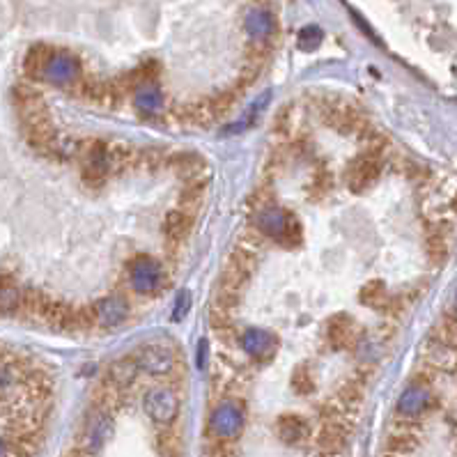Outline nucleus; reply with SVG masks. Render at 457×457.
Returning <instances> with one entry per match:
<instances>
[{
	"mask_svg": "<svg viewBox=\"0 0 457 457\" xmlns=\"http://www.w3.org/2000/svg\"><path fill=\"white\" fill-rule=\"evenodd\" d=\"M361 400H363V384L356 382V379H349L340 386L338 391V402L345 407V409H356L361 405Z\"/></svg>",
	"mask_w": 457,
	"mask_h": 457,
	"instance_id": "nucleus-27",
	"label": "nucleus"
},
{
	"mask_svg": "<svg viewBox=\"0 0 457 457\" xmlns=\"http://www.w3.org/2000/svg\"><path fill=\"white\" fill-rule=\"evenodd\" d=\"M44 81H49L53 85H62V88L64 85H76L81 81V62L72 53L58 51L44 74Z\"/></svg>",
	"mask_w": 457,
	"mask_h": 457,
	"instance_id": "nucleus-8",
	"label": "nucleus"
},
{
	"mask_svg": "<svg viewBox=\"0 0 457 457\" xmlns=\"http://www.w3.org/2000/svg\"><path fill=\"white\" fill-rule=\"evenodd\" d=\"M427 407H430V393L421 384L409 386L397 400V414L407 418H418Z\"/></svg>",
	"mask_w": 457,
	"mask_h": 457,
	"instance_id": "nucleus-14",
	"label": "nucleus"
},
{
	"mask_svg": "<svg viewBox=\"0 0 457 457\" xmlns=\"http://www.w3.org/2000/svg\"><path fill=\"white\" fill-rule=\"evenodd\" d=\"M242 345L246 354L255 361H266L276 351V336L264 329H249L244 333Z\"/></svg>",
	"mask_w": 457,
	"mask_h": 457,
	"instance_id": "nucleus-12",
	"label": "nucleus"
},
{
	"mask_svg": "<svg viewBox=\"0 0 457 457\" xmlns=\"http://www.w3.org/2000/svg\"><path fill=\"white\" fill-rule=\"evenodd\" d=\"M138 373H140V368L136 363V359L125 356V359L113 361L111 368H108L106 379H108V382H113V384H118L120 388H127V386L133 384V379H136Z\"/></svg>",
	"mask_w": 457,
	"mask_h": 457,
	"instance_id": "nucleus-20",
	"label": "nucleus"
},
{
	"mask_svg": "<svg viewBox=\"0 0 457 457\" xmlns=\"http://www.w3.org/2000/svg\"><path fill=\"white\" fill-rule=\"evenodd\" d=\"M129 278L136 292H157L161 285V264L149 255H140L129 266Z\"/></svg>",
	"mask_w": 457,
	"mask_h": 457,
	"instance_id": "nucleus-7",
	"label": "nucleus"
},
{
	"mask_svg": "<svg viewBox=\"0 0 457 457\" xmlns=\"http://www.w3.org/2000/svg\"><path fill=\"white\" fill-rule=\"evenodd\" d=\"M159 444V453L164 457H179L182 455V436L175 430H170V425H164V430L157 436Z\"/></svg>",
	"mask_w": 457,
	"mask_h": 457,
	"instance_id": "nucleus-26",
	"label": "nucleus"
},
{
	"mask_svg": "<svg viewBox=\"0 0 457 457\" xmlns=\"http://www.w3.org/2000/svg\"><path fill=\"white\" fill-rule=\"evenodd\" d=\"M62 457H90V455H88V453H85V451H81V448H79V446H76V448H74V451L64 453Z\"/></svg>",
	"mask_w": 457,
	"mask_h": 457,
	"instance_id": "nucleus-36",
	"label": "nucleus"
},
{
	"mask_svg": "<svg viewBox=\"0 0 457 457\" xmlns=\"http://www.w3.org/2000/svg\"><path fill=\"white\" fill-rule=\"evenodd\" d=\"M244 28H246V33L251 35V40H269L271 33L276 30L273 14L266 12V9L255 7V9H251L249 14H246Z\"/></svg>",
	"mask_w": 457,
	"mask_h": 457,
	"instance_id": "nucleus-17",
	"label": "nucleus"
},
{
	"mask_svg": "<svg viewBox=\"0 0 457 457\" xmlns=\"http://www.w3.org/2000/svg\"><path fill=\"white\" fill-rule=\"evenodd\" d=\"M317 457H336V455H329V453H320Z\"/></svg>",
	"mask_w": 457,
	"mask_h": 457,
	"instance_id": "nucleus-37",
	"label": "nucleus"
},
{
	"mask_svg": "<svg viewBox=\"0 0 457 457\" xmlns=\"http://www.w3.org/2000/svg\"><path fill=\"white\" fill-rule=\"evenodd\" d=\"M188 306H191V294H188L186 290L179 294L177 301H175V312H173V320H182L186 312H188Z\"/></svg>",
	"mask_w": 457,
	"mask_h": 457,
	"instance_id": "nucleus-32",
	"label": "nucleus"
},
{
	"mask_svg": "<svg viewBox=\"0 0 457 457\" xmlns=\"http://www.w3.org/2000/svg\"><path fill=\"white\" fill-rule=\"evenodd\" d=\"M347 436H349L347 421H322V427L317 432V446L322 453L338 455L345 451Z\"/></svg>",
	"mask_w": 457,
	"mask_h": 457,
	"instance_id": "nucleus-9",
	"label": "nucleus"
},
{
	"mask_svg": "<svg viewBox=\"0 0 457 457\" xmlns=\"http://www.w3.org/2000/svg\"><path fill=\"white\" fill-rule=\"evenodd\" d=\"M94 312H97V322L103 327H118L127 320V301L120 297H108L94 303Z\"/></svg>",
	"mask_w": 457,
	"mask_h": 457,
	"instance_id": "nucleus-16",
	"label": "nucleus"
},
{
	"mask_svg": "<svg viewBox=\"0 0 457 457\" xmlns=\"http://www.w3.org/2000/svg\"><path fill=\"white\" fill-rule=\"evenodd\" d=\"M244 427V412L237 402L225 400L214 407L212 418H209V430L216 439H237Z\"/></svg>",
	"mask_w": 457,
	"mask_h": 457,
	"instance_id": "nucleus-5",
	"label": "nucleus"
},
{
	"mask_svg": "<svg viewBox=\"0 0 457 457\" xmlns=\"http://www.w3.org/2000/svg\"><path fill=\"white\" fill-rule=\"evenodd\" d=\"M276 434H278L281 441L294 446V444H301L308 439L310 425L306 418H301L297 414H283L278 421H276Z\"/></svg>",
	"mask_w": 457,
	"mask_h": 457,
	"instance_id": "nucleus-13",
	"label": "nucleus"
},
{
	"mask_svg": "<svg viewBox=\"0 0 457 457\" xmlns=\"http://www.w3.org/2000/svg\"><path fill=\"white\" fill-rule=\"evenodd\" d=\"M361 301L368 303V306L379 308L382 303L386 301V290H384V283L382 281H373L368 283L363 290H361Z\"/></svg>",
	"mask_w": 457,
	"mask_h": 457,
	"instance_id": "nucleus-30",
	"label": "nucleus"
},
{
	"mask_svg": "<svg viewBox=\"0 0 457 457\" xmlns=\"http://www.w3.org/2000/svg\"><path fill=\"white\" fill-rule=\"evenodd\" d=\"M292 388L297 395H310L315 391V379H312V373L308 366H299L292 373Z\"/></svg>",
	"mask_w": 457,
	"mask_h": 457,
	"instance_id": "nucleus-29",
	"label": "nucleus"
},
{
	"mask_svg": "<svg viewBox=\"0 0 457 457\" xmlns=\"http://www.w3.org/2000/svg\"><path fill=\"white\" fill-rule=\"evenodd\" d=\"M379 173H382V154H375V152H368L366 154H359L347 168V184L354 193H363L366 188H370L375 182Z\"/></svg>",
	"mask_w": 457,
	"mask_h": 457,
	"instance_id": "nucleus-4",
	"label": "nucleus"
},
{
	"mask_svg": "<svg viewBox=\"0 0 457 457\" xmlns=\"http://www.w3.org/2000/svg\"><path fill=\"white\" fill-rule=\"evenodd\" d=\"M111 434H113V414L92 407V412L85 418L83 430L79 434V448L88 455H97L103 448V444L111 439Z\"/></svg>",
	"mask_w": 457,
	"mask_h": 457,
	"instance_id": "nucleus-2",
	"label": "nucleus"
},
{
	"mask_svg": "<svg viewBox=\"0 0 457 457\" xmlns=\"http://www.w3.org/2000/svg\"><path fill=\"white\" fill-rule=\"evenodd\" d=\"M207 351H209L207 340H200V347H198V368H205L207 366Z\"/></svg>",
	"mask_w": 457,
	"mask_h": 457,
	"instance_id": "nucleus-35",
	"label": "nucleus"
},
{
	"mask_svg": "<svg viewBox=\"0 0 457 457\" xmlns=\"http://www.w3.org/2000/svg\"><path fill=\"white\" fill-rule=\"evenodd\" d=\"M427 361L441 370H453L457 368V349L453 347L451 340L434 342L430 347V354H427Z\"/></svg>",
	"mask_w": 457,
	"mask_h": 457,
	"instance_id": "nucleus-23",
	"label": "nucleus"
},
{
	"mask_svg": "<svg viewBox=\"0 0 457 457\" xmlns=\"http://www.w3.org/2000/svg\"><path fill=\"white\" fill-rule=\"evenodd\" d=\"M133 101H136V108L145 115H157L164 111V94L154 83H142L133 94Z\"/></svg>",
	"mask_w": 457,
	"mask_h": 457,
	"instance_id": "nucleus-19",
	"label": "nucleus"
},
{
	"mask_svg": "<svg viewBox=\"0 0 457 457\" xmlns=\"http://www.w3.org/2000/svg\"><path fill=\"white\" fill-rule=\"evenodd\" d=\"M427 249H430V253L434 255V260H436V253H439V258L444 260V255H446V244L441 237H432L430 242H427Z\"/></svg>",
	"mask_w": 457,
	"mask_h": 457,
	"instance_id": "nucleus-33",
	"label": "nucleus"
},
{
	"mask_svg": "<svg viewBox=\"0 0 457 457\" xmlns=\"http://www.w3.org/2000/svg\"><path fill=\"white\" fill-rule=\"evenodd\" d=\"M3 457H28L23 451H18L14 444H9L7 439H3Z\"/></svg>",
	"mask_w": 457,
	"mask_h": 457,
	"instance_id": "nucleus-34",
	"label": "nucleus"
},
{
	"mask_svg": "<svg viewBox=\"0 0 457 457\" xmlns=\"http://www.w3.org/2000/svg\"><path fill=\"white\" fill-rule=\"evenodd\" d=\"M193 230V214L186 209H173L164 221V237L170 246H179Z\"/></svg>",
	"mask_w": 457,
	"mask_h": 457,
	"instance_id": "nucleus-10",
	"label": "nucleus"
},
{
	"mask_svg": "<svg viewBox=\"0 0 457 457\" xmlns=\"http://www.w3.org/2000/svg\"><path fill=\"white\" fill-rule=\"evenodd\" d=\"M133 359H136L138 368L147 375H168L170 370L175 368V354L168 345H161V342H149V345H142L133 351Z\"/></svg>",
	"mask_w": 457,
	"mask_h": 457,
	"instance_id": "nucleus-6",
	"label": "nucleus"
},
{
	"mask_svg": "<svg viewBox=\"0 0 457 457\" xmlns=\"http://www.w3.org/2000/svg\"><path fill=\"white\" fill-rule=\"evenodd\" d=\"M175 168L177 173L182 175L186 182L188 179H196L200 177V170H203V157H196V154H179L175 157Z\"/></svg>",
	"mask_w": 457,
	"mask_h": 457,
	"instance_id": "nucleus-28",
	"label": "nucleus"
},
{
	"mask_svg": "<svg viewBox=\"0 0 457 457\" xmlns=\"http://www.w3.org/2000/svg\"><path fill=\"white\" fill-rule=\"evenodd\" d=\"M327 340L333 349H345L354 345L356 333H354V320L345 312H338L327 322Z\"/></svg>",
	"mask_w": 457,
	"mask_h": 457,
	"instance_id": "nucleus-11",
	"label": "nucleus"
},
{
	"mask_svg": "<svg viewBox=\"0 0 457 457\" xmlns=\"http://www.w3.org/2000/svg\"><path fill=\"white\" fill-rule=\"evenodd\" d=\"M269 99H271V94L269 92H264L262 97L255 101V106H251L249 111L244 113V115L237 120V125H232V127H227L225 129V133H242V131H246L249 127H253L255 125V120H258L262 113H264V108H266V103H269Z\"/></svg>",
	"mask_w": 457,
	"mask_h": 457,
	"instance_id": "nucleus-24",
	"label": "nucleus"
},
{
	"mask_svg": "<svg viewBox=\"0 0 457 457\" xmlns=\"http://www.w3.org/2000/svg\"><path fill=\"white\" fill-rule=\"evenodd\" d=\"M242 92H244V88H237V85H235L232 90H223V92H218L216 97L207 99V106H209V113H212V120H223L227 113H230L237 106V101H239Z\"/></svg>",
	"mask_w": 457,
	"mask_h": 457,
	"instance_id": "nucleus-22",
	"label": "nucleus"
},
{
	"mask_svg": "<svg viewBox=\"0 0 457 457\" xmlns=\"http://www.w3.org/2000/svg\"><path fill=\"white\" fill-rule=\"evenodd\" d=\"M55 51L53 46H46V44H35L28 49L26 58H23V69L30 79H44L46 69H49L51 60L55 58Z\"/></svg>",
	"mask_w": 457,
	"mask_h": 457,
	"instance_id": "nucleus-15",
	"label": "nucleus"
},
{
	"mask_svg": "<svg viewBox=\"0 0 457 457\" xmlns=\"http://www.w3.org/2000/svg\"><path fill=\"white\" fill-rule=\"evenodd\" d=\"M142 407H145L147 416L154 423H159L161 427L164 425H173L175 418L179 414V397L175 395L173 388L168 386H154L145 393V400H142Z\"/></svg>",
	"mask_w": 457,
	"mask_h": 457,
	"instance_id": "nucleus-3",
	"label": "nucleus"
},
{
	"mask_svg": "<svg viewBox=\"0 0 457 457\" xmlns=\"http://www.w3.org/2000/svg\"><path fill=\"white\" fill-rule=\"evenodd\" d=\"M322 40H325V35H322V30L317 26H306L303 30L299 33V49L301 51H315L320 49V44Z\"/></svg>",
	"mask_w": 457,
	"mask_h": 457,
	"instance_id": "nucleus-31",
	"label": "nucleus"
},
{
	"mask_svg": "<svg viewBox=\"0 0 457 457\" xmlns=\"http://www.w3.org/2000/svg\"><path fill=\"white\" fill-rule=\"evenodd\" d=\"M418 448V436L414 430H405V427H395L386 441V453L409 457Z\"/></svg>",
	"mask_w": 457,
	"mask_h": 457,
	"instance_id": "nucleus-21",
	"label": "nucleus"
},
{
	"mask_svg": "<svg viewBox=\"0 0 457 457\" xmlns=\"http://www.w3.org/2000/svg\"><path fill=\"white\" fill-rule=\"evenodd\" d=\"M386 457H402V455H391V453H386Z\"/></svg>",
	"mask_w": 457,
	"mask_h": 457,
	"instance_id": "nucleus-38",
	"label": "nucleus"
},
{
	"mask_svg": "<svg viewBox=\"0 0 457 457\" xmlns=\"http://www.w3.org/2000/svg\"><path fill=\"white\" fill-rule=\"evenodd\" d=\"M253 225L262 237H269V239L285 246H292L301 239V227L294 221V216H290L288 212H283V209L273 205L258 209L253 218Z\"/></svg>",
	"mask_w": 457,
	"mask_h": 457,
	"instance_id": "nucleus-1",
	"label": "nucleus"
},
{
	"mask_svg": "<svg viewBox=\"0 0 457 457\" xmlns=\"http://www.w3.org/2000/svg\"><path fill=\"white\" fill-rule=\"evenodd\" d=\"M122 391H125V388H120L118 384H113V382H108V379H106V382L94 388L92 407H97V409H101V412H108V414L118 412V409L125 405Z\"/></svg>",
	"mask_w": 457,
	"mask_h": 457,
	"instance_id": "nucleus-18",
	"label": "nucleus"
},
{
	"mask_svg": "<svg viewBox=\"0 0 457 457\" xmlns=\"http://www.w3.org/2000/svg\"><path fill=\"white\" fill-rule=\"evenodd\" d=\"M23 292L16 285V281H9V276H3V312L9 315V312H16L21 310V303H23Z\"/></svg>",
	"mask_w": 457,
	"mask_h": 457,
	"instance_id": "nucleus-25",
	"label": "nucleus"
}]
</instances>
